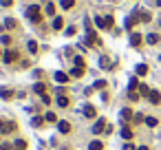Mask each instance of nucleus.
Instances as JSON below:
<instances>
[{
    "label": "nucleus",
    "instance_id": "nucleus-1",
    "mask_svg": "<svg viewBox=\"0 0 161 150\" xmlns=\"http://www.w3.org/2000/svg\"><path fill=\"white\" fill-rule=\"evenodd\" d=\"M24 16L29 18L31 22H40V20H42V13H40V7H38V5H31V7H27Z\"/></svg>",
    "mask_w": 161,
    "mask_h": 150
},
{
    "label": "nucleus",
    "instance_id": "nucleus-2",
    "mask_svg": "<svg viewBox=\"0 0 161 150\" xmlns=\"http://www.w3.org/2000/svg\"><path fill=\"white\" fill-rule=\"evenodd\" d=\"M113 22H115V20H113V16H97L95 18V24L99 27V29H113Z\"/></svg>",
    "mask_w": 161,
    "mask_h": 150
},
{
    "label": "nucleus",
    "instance_id": "nucleus-3",
    "mask_svg": "<svg viewBox=\"0 0 161 150\" xmlns=\"http://www.w3.org/2000/svg\"><path fill=\"white\" fill-rule=\"evenodd\" d=\"M82 112H84V117H86V119H93V117L97 115V110H95V106H93V104H86V106L82 108Z\"/></svg>",
    "mask_w": 161,
    "mask_h": 150
},
{
    "label": "nucleus",
    "instance_id": "nucleus-4",
    "mask_svg": "<svg viewBox=\"0 0 161 150\" xmlns=\"http://www.w3.org/2000/svg\"><path fill=\"white\" fill-rule=\"evenodd\" d=\"M16 130V121H2V126H0V133L7 135V133H13Z\"/></svg>",
    "mask_w": 161,
    "mask_h": 150
},
{
    "label": "nucleus",
    "instance_id": "nucleus-5",
    "mask_svg": "<svg viewBox=\"0 0 161 150\" xmlns=\"http://www.w3.org/2000/svg\"><path fill=\"white\" fill-rule=\"evenodd\" d=\"M106 126H108V124H106L104 119H97L95 124H93V135H99L102 130H106Z\"/></svg>",
    "mask_w": 161,
    "mask_h": 150
},
{
    "label": "nucleus",
    "instance_id": "nucleus-6",
    "mask_svg": "<svg viewBox=\"0 0 161 150\" xmlns=\"http://www.w3.org/2000/svg\"><path fill=\"white\" fill-rule=\"evenodd\" d=\"M53 80H55V82H58L60 86H62V84H66V82H69V75H66L64 71H58V73L53 75Z\"/></svg>",
    "mask_w": 161,
    "mask_h": 150
},
{
    "label": "nucleus",
    "instance_id": "nucleus-7",
    "mask_svg": "<svg viewBox=\"0 0 161 150\" xmlns=\"http://www.w3.org/2000/svg\"><path fill=\"white\" fill-rule=\"evenodd\" d=\"M99 66H102V69H106V71H110L113 66H115V64L110 62V58H106V55H102V58H99Z\"/></svg>",
    "mask_w": 161,
    "mask_h": 150
},
{
    "label": "nucleus",
    "instance_id": "nucleus-8",
    "mask_svg": "<svg viewBox=\"0 0 161 150\" xmlns=\"http://www.w3.org/2000/svg\"><path fill=\"white\" fill-rule=\"evenodd\" d=\"M58 130H60L62 135H69V133H71V124L62 119V121H58Z\"/></svg>",
    "mask_w": 161,
    "mask_h": 150
},
{
    "label": "nucleus",
    "instance_id": "nucleus-9",
    "mask_svg": "<svg viewBox=\"0 0 161 150\" xmlns=\"http://www.w3.org/2000/svg\"><path fill=\"white\" fill-rule=\"evenodd\" d=\"M16 60V51H11V49H9V51H5V55H2V62L5 64H11Z\"/></svg>",
    "mask_w": 161,
    "mask_h": 150
},
{
    "label": "nucleus",
    "instance_id": "nucleus-10",
    "mask_svg": "<svg viewBox=\"0 0 161 150\" xmlns=\"http://www.w3.org/2000/svg\"><path fill=\"white\" fill-rule=\"evenodd\" d=\"M33 91H35V93H38V95H40V97H42V95H44V93H46V84H44V82H35V86H33Z\"/></svg>",
    "mask_w": 161,
    "mask_h": 150
},
{
    "label": "nucleus",
    "instance_id": "nucleus-11",
    "mask_svg": "<svg viewBox=\"0 0 161 150\" xmlns=\"http://www.w3.org/2000/svg\"><path fill=\"white\" fill-rule=\"evenodd\" d=\"M119 115H121V119H124V121H128V119L135 117V112H132L130 108H121V110H119Z\"/></svg>",
    "mask_w": 161,
    "mask_h": 150
},
{
    "label": "nucleus",
    "instance_id": "nucleus-12",
    "mask_svg": "<svg viewBox=\"0 0 161 150\" xmlns=\"http://www.w3.org/2000/svg\"><path fill=\"white\" fill-rule=\"evenodd\" d=\"M148 99L152 102V104H161V93H159V91H150Z\"/></svg>",
    "mask_w": 161,
    "mask_h": 150
},
{
    "label": "nucleus",
    "instance_id": "nucleus-13",
    "mask_svg": "<svg viewBox=\"0 0 161 150\" xmlns=\"http://www.w3.org/2000/svg\"><path fill=\"white\" fill-rule=\"evenodd\" d=\"M141 40H144V38H141V33H130V46H139Z\"/></svg>",
    "mask_w": 161,
    "mask_h": 150
},
{
    "label": "nucleus",
    "instance_id": "nucleus-14",
    "mask_svg": "<svg viewBox=\"0 0 161 150\" xmlns=\"http://www.w3.org/2000/svg\"><path fill=\"white\" fill-rule=\"evenodd\" d=\"M44 121H49V124H58V115H55V112H44Z\"/></svg>",
    "mask_w": 161,
    "mask_h": 150
},
{
    "label": "nucleus",
    "instance_id": "nucleus-15",
    "mask_svg": "<svg viewBox=\"0 0 161 150\" xmlns=\"http://www.w3.org/2000/svg\"><path fill=\"white\" fill-rule=\"evenodd\" d=\"M55 102H58V106H62V108L69 106V97H66V95H58V99H55Z\"/></svg>",
    "mask_w": 161,
    "mask_h": 150
},
{
    "label": "nucleus",
    "instance_id": "nucleus-16",
    "mask_svg": "<svg viewBox=\"0 0 161 150\" xmlns=\"http://www.w3.org/2000/svg\"><path fill=\"white\" fill-rule=\"evenodd\" d=\"M121 137H124L126 139V141H128V139H132V130L128 128V126H124V128H121V133H119Z\"/></svg>",
    "mask_w": 161,
    "mask_h": 150
},
{
    "label": "nucleus",
    "instance_id": "nucleus-17",
    "mask_svg": "<svg viewBox=\"0 0 161 150\" xmlns=\"http://www.w3.org/2000/svg\"><path fill=\"white\" fill-rule=\"evenodd\" d=\"M13 97V91H7V88H0V99H11Z\"/></svg>",
    "mask_w": 161,
    "mask_h": 150
},
{
    "label": "nucleus",
    "instance_id": "nucleus-18",
    "mask_svg": "<svg viewBox=\"0 0 161 150\" xmlns=\"http://www.w3.org/2000/svg\"><path fill=\"white\" fill-rule=\"evenodd\" d=\"M135 88H139V80H137V75H135V77H130V82H128V91H135Z\"/></svg>",
    "mask_w": 161,
    "mask_h": 150
},
{
    "label": "nucleus",
    "instance_id": "nucleus-19",
    "mask_svg": "<svg viewBox=\"0 0 161 150\" xmlns=\"http://www.w3.org/2000/svg\"><path fill=\"white\" fill-rule=\"evenodd\" d=\"M146 42H148V44H157V42H159V35H157V33H148V35H146Z\"/></svg>",
    "mask_w": 161,
    "mask_h": 150
},
{
    "label": "nucleus",
    "instance_id": "nucleus-20",
    "mask_svg": "<svg viewBox=\"0 0 161 150\" xmlns=\"http://www.w3.org/2000/svg\"><path fill=\"white\" fill-rule=\"evenodd\" d=\"M71 75H73V77H82V75H84V69H82V66H73V69H71Z\"/></svg>",
    "mask_w": 161,
    "mask_h": 150
},
{
    "label": "nucleus",
    "instance_id": "nucleus-21",
    "mask_svg": "<svg viewBox=\"0 0 161 150\" xmlns=\"http://www.w3.org/2000/svg\"><path fill=\"white\" fill-rule=\"evenodd\" d=\"M62 27H64V20H62V18H53V29H55V31H60Z\"/></svg>",
    "mask_w": 161,
    "mask_h": 150
},
{
    "label": "nucleus",
    "instance_id": "nucleus-22",
    "mask_svg": "<svg viewBox=\"0 0 161 150\" xmlns=\"http://www.w3.org/2000/svg\"><path fill=\"white\" fill-rule=\"evenodd\" d=\"M146 124H148L150 128H155V126L159 124V119H157V117H150V115H146Z\"/></svg>",
    "mask_w": 161,
    "mask_h": 150
},
{
    "label": "nucleus",
    "instance_id": "nucleus-23",
    "mask_svg": "<svg viewBox=\"0 0 161 150\" xmlns=\"http://www.w3.org/2000/svg\"><path fill=\"white\" fill-rule=\"evenodd\" d=\"M73 5H75V0H60L62 9H73Z\"/></svg>",
    "mask_w": 161,
    "mask_h": 150
},
{
    "label": "nucleus",
    "instance_id": "nucleus-24",
    "mask_svg": "<svg viewBox=\"0 0 161 150\" xmlns=\"http://www.w3.org/2000/svg\"><path fill=\"white\" fill-rule=\"evenodd\" d=\"M135 71H137V75L141 77V75H146V73H148V66H146V64H137V69H135Z\"/></svg>",
    "mask_w": 161,
    "mask_h": 150
},
{
    "label": "nucleus",
    "instance_id": "nucleus-25",
    "mask_svg": "<svg viewBox=\"0 0 161 150\" xmlns=\"http://www.w3.org/2000/svg\"><path fill=\"white\" fill-rule=\"evenodd\" d=\"M27 49H29V53H35L38 51V42L35 40H29V42H27Z\"/></svg>",
    "mask_w": 161,
    "mask_h": 150
},
{
    "label": "nucleus",
    "instance_id": "nucleus-26",
    "mask_svg": "<svg viewBox=\"0 0 161 150\" xmlns=\"http://www.w3.org/2000/svg\"><path fill=\"white\" fill-rule=\"evenodd\" d=\"M102 148H104V146H102V141H97V139L88 144V150H102Z\"/></svg>",
    "mask_w": 161,
    "mask_h": 150
},
{
    "label": "nucleus",
    "instance_id": "nucleus-27",
    "mask_svg": "<svg viewBox=\"0 0 161 150\" xmlns=\"http://www.w3.org/2000/svg\"><path fill=\"white\" fill-rule=\"evenodd\" d=\"M93 88H95V91H104V88H106V82H104V80H97L95 84H93Z\"/></svg>",
    "mask_w": 161,
    "mask_h": 150
},
{
    "label": "nucleus",
    "instance_id": "nucleus-28",
    "mask_svg": "<svg viewBox=\"0 0 161 150\" xmlns=\"http://www.w3.org/2000/svg\"><path fill=\"white\" fill-rule=\"evenodd\" d=\"M31 124H33L35 128H40V126L44 124V115H42V117H33V119H31Z\"/></svg>",
    "mask_w": 161,
    "mask_h": 150
},
{
    "label": "nucleus",
    "instance_id": "nucleus-29",
    "mask_svg": "<svg viewBox=\"0 0 161 150\" xmlns=\"http://www.w3.org/2000/svg\"><path fill=\"white\" fill-rule=\"evenodd\" d=\"M44 13H46V16H53V13H55V5H53V2H49V5L44 7Z\"/></svg>",
    "mask_w": 161,
    "mask_h": 150
},
{
    "label": "nucleus",
    "instance_id": "nucleus-30",
    "mask_svg": "<svg viewBox=\"0 0 161 150\" xmlns=\"http://www.w3.org/2000/svg\"><path fill=\"white\" fill-rule=\"evenodd\" d=\"M13 146H16V150H24L27 148V141H24V139H16Z\"/></svg>",
    "mask_w": 161,
    "mask_h": 150
},
{
    "label": "nucleus",
    "instance_id": "nucleus-31",
    "mask_svg": "<svg viewBox=\"0 0 161 150\" xmlns=\"http://www.w3.org/2000/svg\"><path fill=\"white\" fill-rule=\"evenodd\" d=\"M73 64H75V66H82V69H84V58H82V55H75V58H73Z\"/></svg>",
    "mask_w": 161,
    "mask_h": 150
},
{
    "label": "nucleus",
    "instance_id": "nucleus-32",
    "mask_svg": "<svg viewBox=\"0 0 161 150\" xmlns=\"http://www.w3.org/2000/svg\"><path fill=\"white\" fill-rule=\"evenodd\" d=\"M150 18H152V16H150L148 11H141V13H139V20H141V22H150Z\"/></svg>",
    "mask_w": 161,
    "mask_h": 150
},
{
    "label": "nucleus",
    "instance_id": "nucleus-33",
    "mask_svg": "<svg viewBox=\"0 0 161 150\" xmlns=\"http://www.w3.org/2000/svg\"><path fill=\"white\" fill-rule=\"evenodd\" d=\"M139 93H141V95H146V97H148V95H150V88L146 86V84H139Z\"/></svg>",
    "mask_w": 161,
    "mask_h": 150
},
{
    "label": "nucleus",
    "instance_id": "nucleus-34",
    "mask_svg": "<svg viewBox=\"0 0 161 150\" xmlns=\"http://www.w3.org/2000/svg\"><path fill=\"white\" fill-rule=\"evenodd\" d=\"M5 27H7V29H13V27H16V20H13V18H7V20H5Z\"/></svg>",
    "mask_w": 161,
    "mask_h": 150
},
{
    "label": "nucleus",
    "instance_id": "nucleus-35",
    "mask_svg": "<svg viewBox=\"0 0 161 150\" xmlns=\"http://www.w3.org/2000/svg\"><path fill=\"white\" fill-rule=\"evenodd\" d=\"M128 99H130V102H137V99H139V93H135V91H128Z\"/></svg>",
    "mask_w": 161,
    "mask_h": 150
},
{
    "label": "nucleus",
    "instance_id": "nucleus-36",
    "mask_svg": "<svg viewBox=\"0 0 161 150\" xmlns=\"http://www.w3.org/2000/svg\"><path fill=\"white\" fill-rule=\"evenodd\" d=\"M40 99H42V104H51V97H49V95H46V93H44V95H42Z\"/></svg>",
    "mask_w": 161,
    "mask_h": 150
},
{
    "label": "nucleus",
    "instance_id": "nucleus-37",
    "mask_svg": "<svg viewBox=\"0 0 161 150\" xmlns=\"http://www.w3.org/2000/svg\"><path fill=\"white\" fill-rule=\"evenodd\" d=\"M75 31H77V29H75V27H69V29H66L64 33H66V35H75Z\"/></svg>",
    "mask_w": 161,
    "mask_h": 150
},
{
    "label": "nucleus",
    "instance_id": "nucleus-38",
    "mask_svg": "<svg viewBox=\"0 0 161 150\" xmlns=\"http://www.w3.org/2000/svg\"><path fill=\"white\" fill-rule=\"evenodd\" d=\"M0 5H2V7H11L13 0H0Z\"/></svg>",
    "mask_w": 161,
    "mask_h": 150
},
{
    "label": "nucleus",
    "instance_id": "nucleus-39",
    "mask_svg": "<svg viewBox=\"0 0 161 150\" xmlns=\"http://www.w3.org/2000/svg\"><path fill=\"white\" fill-rule=\"evenodd\" d=\"M0 42H2V44H9V42H11V38H9V35H2V38H0Z\"/></svg>",
    "mask_w": 161,
    "mask_h": 150
},
{
    "label": "nucleus",
    "instance_id": "nucleus-40",
    "mask_svg": "<svg viewBox=\"0 0 161 150\" xmlns=\"http://www.w3.org/2000/svg\"><path fill=\"white\" fill-rule=\"evenodd\" d=\"M11 148H13L11 144H2V146H0V150H11Z\"/></svg>",
    "mask_w": 161,
    "mask_h": 150
},
{
    "label": "nucleus",
    "instance_id": "nucleus-41",
    "mask_svg": "<svg viewBox=\"0 0 161 150\" xmlns=\"http://www.w3.org/2000/svg\"><path fill=\"white\" fill-rule=\"evenodd\" d=\"M124 150H137V148L132 146V144H126V146H124Z\"/></svg>",
    "mask_w": 161,
    "mask_h": 150
},
{
    "label": "nucleus",
    "instance_id": "nucleus-42",
    "mask_svg": "<svg viewBox=\"0 0 161 150\" xmlns=\"http://www.w3.org/2000/svg\"><path fill=\"white\" fill-rule=\"evenodd\" d=\"M137 150H150V148H148V146H139Z\"/></svg>",
    "mask_w": 161,
    "mask_h": 150
},
{
    "label": "nucleus",
    "instance_id": "nucleus-43",
    "mask_svg": "<svg viewBox=\"0 0 161 150\" xmlns=\"http://www.w3.org/2000/svg\"><path fill=\"white\" fill-rule=\"evenodd\" d=\"M157 7H161V0H157Z\"/></svg>",
    "mask_w": 161,
    "mask_h": 150
},
{
    "label": "nucleus",
    "instance_id": "nucleus-44",
    "mask_svg": "<svg viewBox=\"0 0 161 150\" xmlns=\"http://www.w3.org/2000/svg\"><path fill=\"white\" fill-rule=\"evenodd\" d=\"M159 62H161V55H159Z\"/></svg>",
    "mask_w": 161,
    "mask_h": 150
},
{
    "label": "nucleus",
    "instance_id": "nucleus-45",
    "mask_svg": "<svg viewBox=\"0 0 161 150\" xmlns=\"http://www.w3.org/2000/svg\"><path fill=\"white\" fill-rule=\"evenodd\" d=\"M159 27H161V22H159Z\"/></svg>",
    "mask_w": 161,
    "mask_h": 150
},
{
    "label": "nucleus",
    "instance_id": "nucleus-46",
    "mask_svg": "<svg viewBox=\"0 0 161 150\" xmlns=\"http://www.w3.org/2000/svg\"><path fill=\"white\" fill-rule=\"evenodd\" d=\"M0 53H2V51H0Z\"/></svg>",
    "mask_w": 161,
    "mask_h": 150
},
{
    "label": "nucleus",
    "instance_id": "nucleus-47",
    "mask_svg": "<svg viewBox=\"0 0 161 150\" xmlns=\"http://www.w3.org/2000/svg\"><path fill=\"white\" fill-rule=\"evenodd\" d=\"M0 135H2V133H0Z\"/></svg>",
    "mask_w": 161,
    "mask_h": 150
}]
</instances>
